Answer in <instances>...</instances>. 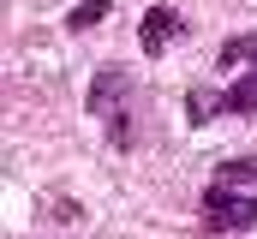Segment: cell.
<instances>
[{
    "label": "cell",
    "instance_id": "cell-6",
    "mask_svg": "<svg viewBox=\"0 0 257 239\" xmlns=\"http://www.w3.org/2000/svg\"><path fill=\"white\" fill-rule=\"evenodd\" d=\"M221 185H239V191H257V156H239V162H221L215 168Z\"/></svg>",
    "mask_w": 257,
    "mask_h": 239
},
{
    "label": "cell",
    "instance_id": "cell-4",
    "mask_svg": "<svg viewBox=\"0 0 257 239\" xmlns=\"http://www.w3.org/2000/svg\"><path fill=\"white\" fill-rule=\"evenodd\" d=\"M186 114H192V126H209L215 114H227V90H192L186 96Z\"/></svg>",
    "mask_w": 257,
    "mask_h": 239
},
{
    "label": "cell",
    "instance_id": "cell-8",
    "mask_svg": "<svg viewBox=\"0 0 257 239\" xmlns=\"http://www.w3.org/2000/svg\"><path fill=\"white\" fill-rule=\"evenodd\" d=\"M108 12H114V0H78V6H72V18H66V24H72V30H96V24H102V18H108Z\"/></svg>",
    "mask_w": 257,
    "mask_h": 239
},
{
    "label": "cell",
    "instance_id": "cell-7",
    "mask_svg": "<svg viewBox=\"0 0 257 239\" xmlns=\"http://www.w3.org/2000/svg\"><path fill=\"white\" fill-rule=\"evenodd\" d=\"M227 114H257V66L239 84H227Z\"/></svg>",
    "mask_w": 257,
    "mask_h": 239
},
{
    "label": "cell",
    "instance_id": "cell-2",
    "mask_svg": "<svg viewBox=\"0 0 257 239\" xmlns=\"http://www.w3.org/2000/svg\"><path fill=\"white\" fill-rule=\"evenodd\" d=\"M126 90H132L126 66H102V72L90 78V90H84V108H90L96 120H120L126 114Z\"/></svg>",
    "mask_w": 257,
    "mask_h": 239
},
{
    "label": "cell",
    "instance_id": "cell-5",
    "mask_svg": "<svg viewBox=\"0 0 257 239\" xmlns=\"http://www.w3.org/2000/svg\"><path fill=\"white\" fill-rule=\"evenodd\" d=\"M221 72H233V66H257V36H227L221 42V54H215Z\"/></svg>",
    "mask_w": 257,
    "mask_h": 239
},
{
    "label": "cell",
    "instance_id": "cell-1",
    "mask_svg": "<svg viewBox=\"0 0 257 239\" xmlns=\"http://www.w3.org/2000/svg\"><path fill=\"white\" fill-rule=\"evenodd\" d=\"M203 227L209 233H251L257 227V191L209 179V191H203Z\"/></svg>",
    "mask_w": 257,
    "mask_h": 239
},
{
    "label": "cell",
    "instance_id": "cell-3",
    "mask_svg": "<svg viewBox=\"0 0 257 239\" xmlns=\"http://www.w3.org/2000/svg\"><path fill=\"white\" fill-rule=\"evenodd\" d=\"M138 36H144V54H168V48H174V36H186V18H180L174 6H150Z\"/></svg>",
    "mask_w": 257,
    "mask_h": 239
}]
</instances>
